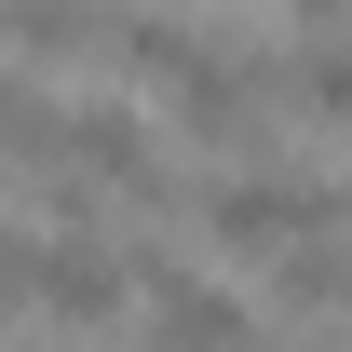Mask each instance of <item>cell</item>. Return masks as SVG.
Listing matches in <instances>:
<instances>
[{"label": "cell", "mask_w": 352, "mask_h": 352, "mask_svg": "<svg viewBox=\"0 0 352 352\" xmlns=\"http://www.w3.org/2000/svg\"><path fill=\"white\" fill-rule=\"evenodd\" d=\"M135 311H149L163 339H217V325H244V298H230V285H190V271H135Z\"/></svg>", "instance_id": "obj_4"}, {"label": "cell", "mask_w": 352, "mask_h": 352, "mask_svg": "<svg viewBox=\"0 0 352 352\" xmlns=\"http://www.w3.org/2000/svg\"><path fill=\"white\" fill-rule=\"evenodd\" d=\"M271 95H285L298 122H352V41H325V28H311V41L271 68Z\"/></svg>", "instance_id": "obj_3"}, {"label": "cell", "mask_w": 352, "mask_h": 352, "mask_svg": "<svg viewBox=\"0 0 352 352\" xmlns=\"http://www.w3.org/2000/svg\"><path fill=\"white\" fill-rule=\"evenodd\" d=\"M298 14H311V28H325V14H352V0H298Z\"/></svg>", "instance_id": "obj_8"}, {"label": "cell", "mask_w": 352, "mask_h": 352, "mask_svg": "<svg viewBox=\"0 0 352 352\" xmlns=\"http://www.w3.org/2000/svg\"><path fill=\"white\" fill-rule=\"evenodd\" d=\"M28 311H54V325H122L135 311V258H109V244H41V271H28Z\"/></svg>", "instance_id": "obj_2"}, {"label": "cell", "mask_w": 352, "mask_h": 352, "mask_svg": "<svg viewBox=\"0 0 352 352\" xmlns=\"http://www.w3.org/2000/svg\"><path fill=\"white\" fill-rule=\"evenodd\" d=\"M28 271H41V244H28V230H0V298H28Z\"/></svg>", "instance_id": "obj_7"}, {"label": "cell", "mask_w": 352, "mask_h": 352, "mask_svg": "<svg viewBox=\"0 0 352 352\" xmlns=\"http://www.w3.org/2000/svg\"><path fill=\"white\" fill-rule=\"evenodd\" d=\"M352 204L325 190V176H230V190H204V230H217L230 258H285V244H311V230H339Z\"/></svg>", "instance_id": "obj_1"}, {"label": "cell", "mask_w": 352, "mask_h": 352, "mask_svg": "<svg viewBox=\"0 0 352 352\" xmlns=\"http://www.w3.org/2000/svg\"><path fill=\"white\" fill-rule=\"evenodd\" d=\"M0 41H28V54H68V41H95V14H82V0H0Z\"/></svg>", "instance_id": "obj_6"}, {"label": "cell", "mask_w": 352, "mask_h": 352, "mask_svg": "<svg viewBox=\"0 0 352 352\" xmlns=\"http://www.w3.org/2000/svg\"><path fill=\"white\" fill-rule=\"evenodd\" d=\"M339 298H352V258H339V244H325V230L285 244V311H339Z\"/></svg>", "instance_id": "obj_5"}]
</instances>
